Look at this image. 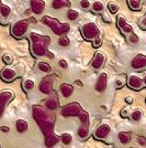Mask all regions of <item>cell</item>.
Wrapping results in <instances>:
<instances>
[{"label": "cell", "instance_id": "6da1fadb", "mask_svg": "<svg viewBox=\"0 0 146 148\" xmlns=\"http://www.w3.org/2000/svg\"><path fill=\"white\" fill-rule=\"evenodd\" d=\"M33 117L35 118L44 135L49 136L53 134L54 116L49 111L44 110L42 106H33Z\"/></svg>", "mask_w": 146, "mask_h": 148}, {"label": "cell", "instance_id": "7a4b0ae2", "mask_svg": "<svg viewBox=\"0 0 146 148\" xmlns=\"http://www.w3.org/2000/svg\"><path fill=\"white\" fill-rule=\"evenodd\" d=\"M31 41H32V52L36 56H47V58L53 59L54 56L49 53L47 45L51 42V39L47 36H40L36 33H31Z\"/></svg>", "mask_w": 146, "mask_h": 148}, {"label": "cell", "instance_id": "3957f363", "mask_svg": "<svg viewBox=\"0 0 146 148\" xmlns=\"http://www.w3.org/2000/svg\"><path fill=\"white\" fill-rule=\"evenodd\" d=\"M42 21L44 25H49V28L53 30V32H54L55 34H57V36H63V34L67 33L69 31V29H70L69 25H67V23H61L57 19L55 18L43 17Z\"/></svg>", "mask_w": 146, "mask_h": 148}, {"label": "cell", "instance_id": "277c9868", "mask_svg": "<svg viewBox=\"0 0 146 148\" xmlns=\"http://www.w3.org/2000/svg\"><path fill=\"white\" fill-rule=\"evenodd\" d=\"M81 32H82L84 38L87 40H93L95 38L99 36V29L96 25V23H93V22H89L84 25L81 29Z\"/></svg>", "mask_w": 146, "mask_h": 148}, {"label": "cell", "instance_id": "5b68a950", "mask_svg": "<svg viewBox=\"0 0 146 148\" xmlns=\"http://www.w3.org/2000/svg\"><path fill=\"white\" fill-rule=\"evenodd\" d=\"M81 112H82V108L78 103H72L63 107L61 114L64 117H69V116H79Z\"/></svg>", "mask_w": 146, "mask_h": 148}, {"label": "cell", "instance_id": "8992f818", "mask_svg": "<svg viewBox=\"0 0 146 148\" xmlns=\"http://www.w3.org/2000/svg\"><path fill=\"white\" fill-rule=\"evenodd\" d=\"M29 23L30 21L28 20H21V21H18L17 23H14L12 27V36L14 38H22L25 34V32L29 28Z\"/></svg>", "mask_w": 146, "mask_h": 148}, {"label": "cell", "instance_id": "52a82bcc", "mask_svg": "<svg viewBox=\"0 0 146 148\" xmlns=\"http://www.w3.org/2000/svg\"><path fill=\"white\" fill-rule=\"evenodd\" d=\"M13 97V94L11 91H3L0 93V117L2 116L3 112H5V107H6L7 103L9 101H11Z\"/></svg>", "mask_w": 146, "mask_h": 148}, {"label": "cell", "instance_id": "ba28073f", "mask_svg": "<svg viewBox=\"0 0 146 148\" xmlns=\"http://www.w3.org/2000/svg\"><path fill=\"white\" fill-rule=\"evenodd\" d=\"M52 85H53V81H52V77L51 76H46V77H44L42 81H41V83H40V85H39V88H40V91L44 94H49L51 91H52Z\"/></svg>", "mask_w": 146, "mask_h": 148}, {"label": "cell", "instance_id": "9c48e42d", "mask_svg": "<svg viewBox=\"0 0 146 148\" xmlns=\"http://www.w3.org/2000/svg\"><path fill=\"white\" fill-rule=\"evenodd\" d=\"M110 132H111V127H110L108 124H101L98 127V130H96L95 136H96V138H98V139H104L110 134Z\"/></svg>", "mask_w": 146, "mask_h": 148}, {"label": "cell", "instance_id": "30bf717a", "mask_svg": "<svg viewBox=\"0 0 146 148\" xmlns=\"http://www.w3.org/2000/svg\"><path fill=\"white\" fill-rule=\"evenodd\" d=\"M128 86L133 88V90H140L144 84V81L139 76H136V75H131V76H128Z\"/></svg>", "mask_w": 146, "mask_h": 148}, {"label": "cell", "instance_id": "8fae6325", "mask_svg": "<svg viewBox=\"0 0 146 148\" xmlns=\"http://www.w3.org/2000/svg\"><path fill=\"white\" fill-rule=\"evenodd\" d=\"M0 76H1L2 80L6 81V82H11V81H13L14 79H16L17 74H16V71H14L13 69L7 66V68H5L2 71H1Z\"/></svg>", "mask_w": 146, "mask_h": 148}, {"label": "cell", "instance_id": "7c38bea8", "mask_svg": "<svg viewBox=\"0 0 146 148\" xmlns=\"http://www.w3.org/2000/svg\"><path fill=\"white\" fill-rule=\"evenodd\" d=\"M104 61H105V56H104V54H102L101 52H97V53L95 54V56H93V59H92V61H91V68L95 69V70L100 69L104 64Z\"/></svg>", "mask_w": 146, "mask_h": 148}, {"label": "cell", "instance_id": "4fadbf2b", "mask_svg": "<svg viewBox=\"0 0 146 148\" xmlns=\"http://www.w3.org/2000/svg\"><path fill=\"white\" fill-rule=\"evenodd\" d=\"M107 83H108V75H107V73H101L99 75L97 83H96V91L103 92L107 88Z\"/></svg>", "mask_w": 146, "mask_h": 148}, {"label": "cell", "instance_id": "5bb4252c", "mask_svg": "<svg viewBox=\"0 0 146 148\" xmlns=\"http://www.w3.org/2000/svg\"><path fill=\"white\" fill-rule=\"evenodd\" d=\"M31 9L36 14H41L45 8V1L44 0H31Z\"/></svg>", "mask_w": 146, "mask_h": 148}, {"label": "cell", "instance_id": "9a60e30c", "mask_svg": "<svg viewBox=\"0 0 146 148\" xmlns=\"http://www.w3.org/2000/svg\"><path fill=\"white\" fill-rule=\"evenodd\" d=\"M146 66V56L139 54L134 58L132 60V68L135 70H139V69H143Z\"/></svg>", "mask_w": 146, "mask_h": 148}, {"label": "cell", "instance_id": "2e32d148", "mask_svg": "<svg viewBox=\"0 0 146 148\" xmlns=\"http://www.w3.org/2000/svg\"><path fill=\"white\" fill-rule=\"evenodd\" d=\"M118 27L121 29L124 33H132L133 32V28L126 22V20L123 18L122 16L118 17Z\"/></svg>", "mask_w": 146, "mask_h": 148}, {"label": "cell", "instance_id": "e0dca14e", "mask_svg": "<svg viewBox=\"0 0 146 148\" xmlns=\"http://www.w3.org/2000/svg\"><path fill=\"white\" fill-rule=\"evenodd\" d=\"M59 140H61V138H59L57 135H55L54 133H53V134H51V135L46 136L45 145H46V147H53V146H55V145L59 142Z\"/></svg>", "mask_w": 146, "mask_h": 148}, {"label": "cell", "instance_id": "ac0fdd59", "mask_svg": "<svg viewBox=\"0 0 146 148\" xmlns=\"http://www.w3.org/2000/svg\"><path fill=\"white\" fill-rule=\"evenodd\" d=\"M73 92H74L73 85H69V84H66V83H64V84L61 85V93L64 97H69V96H72V95H73Z\"/></svg>", "mask_w": 146, "mask_h": 148}, {"label": "cell", "instance_id": "d6986e66", "mask_svg": "<svg viewBox=\"0 0 146 148\" xmlns=\"http://www.w3.org/2000/svg\"><path fill=\"white\" fill-rule=\"evenodd\" d=\"M52 7L54 9H61L64 7H70V2L69 0H53Z\"/></svg>", "mask_w": 146, "mask_h": 148}, {"label": "cell", "instance_id": "ffe728a7", "mask_svg": "<svg viewBox=\"0 0 146 148\" xmlns=\"http://www.w3.org/2000/svg\"><path fill=\"white\" fill-rule=\"evenodd\" d=\"M16 130H18L19 133H24V132L28 130V123L25 121L19 119L16 123Z\"/></svg>", "mask_w": 146, "mask_h": 148}, {"label": "cell", "instance_id": "44dd1931", "mask_svg": "<svg viewBox=\"0 0 146 148\" xmlns=\"http://www.w3.org/2000/svg\"><path fill=\"white\" fill-rule=\"evenodd\" d=\"M119 139L122 144H128L131 140V134L128 132H121L119 133Z\"/></svg>", "mask_w": 146, "mask_h": 148}, {"label": "cell", "instance_id": "7402d4cb", "mask_svg": "<svg viewBox=\"0 0 146 148\" xmlns=\"http://www.w3.org/2000/svg\"><path fill=\"white\" fill-rule=\"evenodd\" d=\"M57 106H58V103H57V101L55 99H49L45 102V107H46L47 110H49V111L57 108Z\"/></svg>", "mask_w": 146, "mask_h": 148}, {"label": "cell", "instance_id": "603a6c76", "mask_svg": "<svg viewBox=\"0 0 146 148\" xmlns=\"http://www.w3.org/2000/svg\"><path fill=\"white\" fill-rule=\"evenodd\" d=\"M128 6L132 10H140L142 7L141 0H128Z\"/></svg>", "mask_w": 146, "mask_h": 148}, {"label": "cell", "instance_id": "cb8c5ba5", "mask_svg": "<svg viewBox=\"0 0 146 148\" xmlns=\"http://www.w3.org/2000/svg\"><path fill=\"white\" fill-rule=\"evenodd\" d=\"M89 134V130H88V125H82L78 128V136L80 138H86Z\"/></svg>", "mask_w": 146, "mask_h": 148}, {"label": "cell", "instance_id": "d4e9b609", "mask_svg": "<svg viewBox=\"0 0 146 148\" xmlns=\"http://www.w3.org/2000/svg\"><path fill=\"white\" fill-rule=\"evenodd\" d=\"M78 117H79L80 122H81L82 125H88V123H89V114H88L87 112L82 111L79 114V116H78Z\"/></svg>", "mask_w": 146, "mask_h": 148}, {"label": "cell", "instance_id": "484cf974", "mask_svg": "<svg viewBox=\"0 0 146 148\" xmlns=\"http://www.w3.org/2000/svg\"><path fill=\"white\" fill-rule=\"evenodd\" d=\"M61 140L63 144H65V145H69L72 140H73V137L70 134H68V133H64L63 135L61 136Z\"/></svg>", "mask_w": 146, "mask_h": 148}, {"label": "cell", "instance_id": "4316f807", "mask_svg": "<svg viewBox=\"0 0 146 148\" xmlns=\"http://www.w3.org/2000/svg\"><path fill=\"white\" fill-rule=\"evenodd\" d=\"M10 12H11V9H10V7L3 6V5H1V6H0V13H1V16H2L3 18H7V17H9Z\"/></svg>", "mask_w": 146, "mask_h": 148}, {"label": "cell", "instance_id": "83f0119b", "mask_svg": "<svg viewBox=\"0 0 146 148\" xmlns=\"http://www.w3.org/2000/svg\"><path fill=\"white\" fill-rule=\"evenodd\" d=\"M37 68L40 71H42V72H45V73H47L51 71V65L47 64V63H45V62H39V64H37Z\"/></svg>", "mask_w": 146, "mask_h": 148}, {"label": "cell", "instance_id": "f1b7e54d", "mask_svg": "<svg viewBox=\"0 0 146 148\" xmlns=\"http://www.w3.org/2000/svg\"><path fill=\"white\" fill-rule=\"evenodd\" d=\"M92 9H93V11H96V12H99V11H102L104 9V6L102 2H100V1H96L93 5H92Z\"/></svg>", "mask_w": 146, "mask_h": 148}, {"label": "cell", "instance_id": "f546056e", "mask_svg": "<svg viewBox=\"0 0 146 148\" xmlns=\"http://www.w3.org/2000/svg\"><path fill=\"white\" fill-rule=\"evenodd\" d=\"M131 118L135 121V122H139L141 118H142V112L140 110H136V111H134L132 114H131Z\"/></svg>", "mask_w": 146, "mask_h": 148}, {"label": "cell", "instance_id": "4dcf8cb0", "mask_svg": "<svg viewBox=\"0 0 146 148\" xmlns=\"http://www.w3.org/2000/svg\"><path fill=\"white\" fill-rule=\"evenodd\" d=\"M70 43V41H69V39L66 37H61L58 39V44L62 45V47H68Z\"/></svg>", "mask_w": 146, "mask_h": 148}, {"label": "cell", "instance_id": "1f68e13d", "mask_svg": "<svg viewBox=\"0 0 146 148\" xmlns=\"http://www.w3.org/2000/svg\"><path fill=\"white\" fill-rule=\"evenodd\" d=\"M67 18L69 20H76L78 18V12L75 10H68L67 11Z\"/></svg>", "mask_w": 146, "mask_h": 148}, {"label": "cell", "instance_id": "d6a6232c", "mask_svg": "<svg viewBox=\"0 0 146 148\" xmlns=\"http://www.w3.org/2000/svg\"><path fill=\"white\" fill-rule=\"evenodd\" d=\"M108 8H109V10L111 13H116L118 10H119V6H118L116 3H114V2H110L109 5H108Z\"/></svg>", "mask_w": 146, "mask_h": 148}, {"label": "cell", "instance_id": "836d02e7", "mask_svg": "<svg viewBox=\"0 0 146 148\" xmlns=\"http://www.w3.org/2000/svg\"><path fill=\"white\" fill-rule=\"evenodd\" d=\"M23 86H24L25 90H28V91H31L33 87H34V82L32 80H26L24 82V84H23Z\"/></svg>", "mask_w": 146, "mask_h": 148}, {"label": "cell", "instance_id": "e575fe53", "mask_svg": "<svg viewBox=\"0 0 146 148\" xmlns=\"http://www.w3.org/2000/svg\"><path fill=\"white\" fill-rule=\"evenodd\" d=\"M128 41L131 42V43H137L139 42V37L136 36V34H134V33H131L130 34V37H128Z\"/></svg>", "mask_w": 146, "mask_h": 148}, {"label": "cell", "instance_id": "d590c367", "mask_svg": "<svg viewBox=\"0 0 146 148\" xmlns=\"http://www.w3.org/2000/svg\"><path fill=\"white\" fill-rule=\"evenodd\" d=\"M2 60H3V62L6 63L7 65H9L12 62V58L9 56V54H5V56H2Z\"/></svg>", "mask_w": 146, "mask_h": 148}, {"label": "cell", "instance_id": "8d00e7d4", "mask_svg": "<svg viewBox=\"0 0 146 148\" xmlns=\"http://www.w3.org/2000/svg\"><path fill=\"white\" fill-rule=\"evenodd\" d=\"M80 6H81V8H84V9H88L90 7V2L88 0H81Z\"/></svg>", "mask_w": 146, "mask_h": 148}, {"label": "cell", "instance_id": "74e56055", "mask_svg": "<svg viewBox=\"0 0 146 148\" xmlns=\"http://www.w3.org/2000/svg\"><path fill=\"white\" fill-rule=\"evenodd\" d=\"M137 142H139V144H140L141 146H146V138L145 137L140 136V137H139V139H137Z\"/></svg>", "mask_w": 146, "mask_h": 148}, {"label": "cell", "instance_id": "f35d334b", "mask_svg": "<svg viewBox=\"0 0 146 148\" xmlns=\"http://www.w3.org/2000/svg\"><path fill=\"white\" fill-rule=\"evenodd\" d=\"M58 64H59V66H61L62 69H66L67 68V62L65 61V60H59Z\"/></svg>", "mask_w": 146, "mask_h": 148}, {"label": "cell", "instance_id": "ab89813d", "mask_svg": "<svg viewBox=\"0 0 146 148\" xmlns=\"http://www.w3.org/2000/svg\"><path fill=\"white\" fill-rule=\"evenodd\" d=\"M100 44H101V39H100V38H95V42H93V45H95V47H99V45H100Z\"/></svg>", "mask_w": 146, "mask_h": 148}, {"label": "cell", "instance_id": "60d3db41", "mask_svg": "<svg viewBox=\"0 0 146 148\" xmlns=\"http://www.w3.org/2000/svg\"><path fill=\"white\" fill-rule=\"evenodd\" d=\"M0 130H1V132H3V133H8V132L10 130V128H9V127H7V126H1V127H0Z\"/></svg>", "mask_w": 146, "mask_h": 148}, {"label": "cell", "instance_id": "b9f144b4", "mask_svg": "<svg viewBox=\"0 0 146 148\" xmlns=\"http://www.w3.org/2000/svg\"><path fill=\"white\" fill-rule=\"evenodd\" d=\"M125 101H126L128 104H132V103H133V97H132V96H128V97L125 99Z\"/></svg>", "mask_w": 146, "mask_h": 148}, {"label": "cell", "instance_id": "7bdbcfd3", "mask_svg": "<svg viewBox=\"0 0 146 148\" xmlns=\"http://www.w3.org/2000/svg\"><path fill=\"white\" fill-rule=\"evenodd\" d=\"M122 85H123V83H122L121 80H118V81H116V86L120 87V86H122Z\"/></svg>", "mask_w": 146, "mask_h": 148}, {"label": "cell", "instance_id": "ee69618b", "mask_svg": "<svg viewBox=\"0 0 146 148\" xmlns=\"http://www.w3.org/2000/svg\"><path fill=\"white\" fill-rule=\"evenodd\" d=\"M142 25H143L144 28H146V17H145V19L143 20V22H142Z\"/></svg>", "mask_w": 146, "mask_h": 148}, {"label": "cell", "instance_id": "f6af8a7d", "mask_svg": "<svg viewBox=\"0 0 146 148\" xmlns=\"http://www.w3.org/2000/svg\"><path fill=\"white\" fill-rule=\"evenodd\" d=\"M76 84H77V85H80V86H82V83H81L80 81H76Z\"/></svg>", "mask_w": 146, "mask_h": 148}, {"label": "cell", "instance_id": "bcb514c9", "mask_svg": "<svg viewBox=\"0 0 146 148\" xmlns=\"http://www.w3.org/2000/svg\"><path fill=\"white\" fill-rule=\"evenodd\" d=\"M143 81H144V84L146 85V75H145V77H144V80H143Z\"/></svg>", "mask_w": 146, "mask_h": 148}, {"label": "cell", "instance_id": "7dc6e473", "mask_svg": "<svg viewBox=\"0 0 146 148\" xmlns=\"http://www.w3.org/2000/svg\"><path fill=\"white\" fill-rule=\"evenodd\" d=\"M0 6H1V0H0Z\"/></svg>", "mask_w": 146, "mask_h": 148}, {"label": "cell", "instance_id": "c3c4849f", "mask_svg": "<svg viewBox=\"0 0 146 148\" xmlns=\"http://www.w3.org/2000/svg\"><path fill=\"white\" fill-rule=\"evenodd\" d=\"M0 147H1V144H0Z\"/></svg>", "mask_w": 146, "mask_h": 148}]
</instances>
